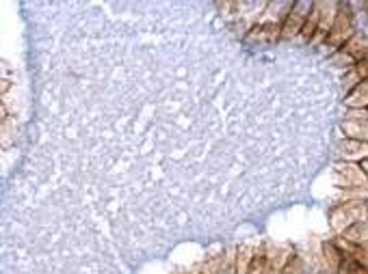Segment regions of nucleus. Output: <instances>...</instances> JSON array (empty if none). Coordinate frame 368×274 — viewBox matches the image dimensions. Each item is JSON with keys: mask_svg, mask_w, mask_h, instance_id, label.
I'll return each mask as SVG.
<instances>
[{"mask_svg": "<svg viewBox=\"0 0 368 274\" xmlns=\"http://www.w3.org/2000/svg\"><path fill=\"white\" fill-rule=\"evenodd\" d=\"M362 272H364V268L357 261H345V263H340L336 274H362Z\"/></svg>", "mask_w": 368, "mask_h": 274, "instance_id": "2", "label": "nucleus"}, {"mask_svg": "<svg viewBox=\"0 0 368 274\" xmlns=\"http://www.w3.org/2000/svg\"><path fill=\"white\" fill-rule=\"evenodd\" d=\"M299 274H316V272H314V270H310V268H301V270H299Z\"/></svg>", "mask_w": 368, "mask_h": 274, "instance_id": "3", "label": "nucleus"}, {"mask_svg": "<svg viewBox=\"0 0 368 274\" xmlns=\"http://www.w3.org/2000/svg\"><path fill=\"white\" fill-rule=\"evenodd\" d=\"M312 13H314L312 3H295L289 11V18H286V22L281 24V37H291V35H297L299 30H303V26Z\"/></svg>", "mask_w": 368, "mask_h": 274, "instance_id": "1", "label": "nucleus"}]
</instances>
